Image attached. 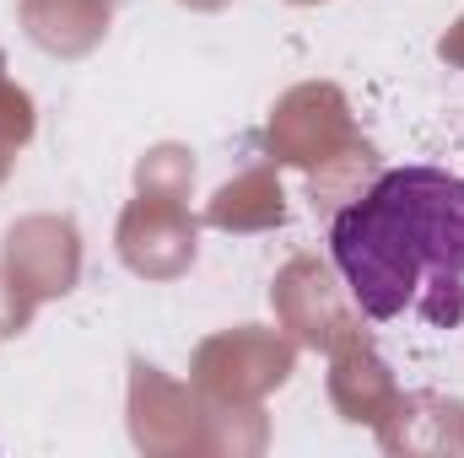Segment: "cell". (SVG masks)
<instances>
[{"mask_svg": "<svg viewBox=\"0 0 464 458\" xmlns=\"http://www.w3.org/2000/svg\"><path fill=\"white\" fill-rule=\"evenodd\" d=\"M330 259L372 324L464 319V178L443 167H394L330 222Z\"/></svg>", "mask_w": 464, "mask_h": 458, "instance_id": "obj_1", "label": "cell"}]
</instances>
